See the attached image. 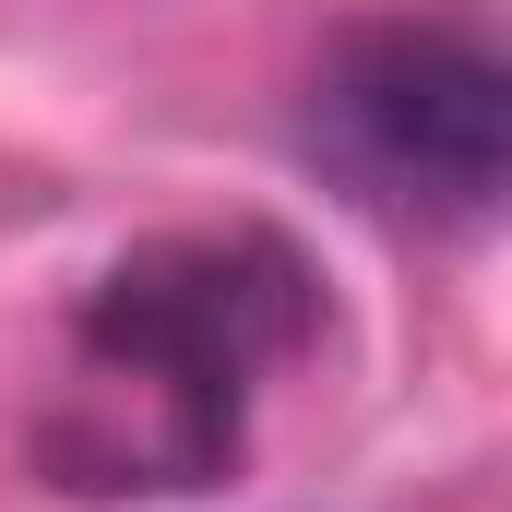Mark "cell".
<instances>
[{"instance_id":"obj_1","label":"cell","mask_w":512,"mask_h":512,"mask_svg":"<svg viewBox=\"0 0 512 512\" xmlns=\"http://www.w3.org/2000/svg\"><path fill=\"white\" fill-rule=\"evenodd\" d=\"M310 334V262L274 227H191L143 251L84 298L72 382L48 405L36 453L60 489H203L239 453V405L274 358Z\"/></svg>"},{"instance_id":"obj_2","label":"cell","mask_w":512,"mask_h":512,"mask_svg":"<svg viewBox=\"0 0 512 512\" xmlns=\"http://www.w3.org/2000/svg\"><path fill=\"white\" fill-rule=\"evenodd\" d=\"M310 143L393 215L477 227L512 179V72L465 24H346L310 72Z\"/></svg>"}]
</instances>
